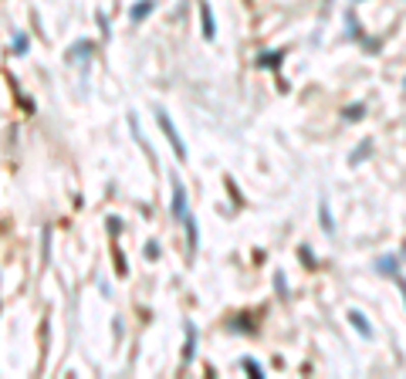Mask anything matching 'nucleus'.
I'll list each match as a JSON object with an SVG mask.
<instances>
[{
  "label": "nucleus",
  "instance_id": "nucleus-1",
  "mask_svg": "<svg viewBox=\"0 0 406 379\" xmlns=\"http://www.w3.org/2000/svg\"><path fill=\"white\" fill-rule=\"evenodd\" d=\"M173 217L183 220V227H186V237H190V247L200 244V234H197V220L190 213V203H186V186L180 180L173 183Z\"/></svg>",
  "mask_w": 406,
  "mask_h": 379
},
{
  "label": "nucleus",
  "instance_id": "nucleus-2",
  "mask_svg": "<svg viewBox=\"0 0 406 379\" xmlns=\"http://www.w3.org/2000/svg\"><path fill=\"white\" fill-rule=\"evenodd\" d=\"M156 122H159V129H163V132H166V139H170V146H173V149H176V156H180V159H186V142H183V136L176 132V125H173V119H170V115H166V112H163V109H159V112H156Z\"/></svg>",
  "mask_w": 406,
  "mask_h": 379
},
{
  "label": "nucleus",
  "instance_id": "nucleus-3",
  "mask_svg": "<svg viewBox=\"0 0 406 379\" xmlns=\"http://www.w3.org/2000/svg\"><path fill=\"white\" fill-rule=\"evenodd\" d=\"M200 20H203V38L213 41V38H217V28H213V14H210L207 0H200Z\"/></svg>",
  "mask_w": 406,
  "mask_h": 379
},
{
  "label": "nucleus",
  "instance_id": "nucleus-4",
  "mask_svg": "<svg viewBox=\"0 0 406 379\" xmlns=\"http://www.w3.org/2000/svg\"><path fill=\"white\" fill-rule=\"evenodd\" d=\"M349 322H352V329L359 332V335H366V339H372V325H369V318L359 312V308H352L349 312Z\"/></svg>",
  "mask_w": 406,
  "mask_h": 379
},
{
  "label": "nucleus",
  "instance_id": "nucleus-5",
  "mask_svg": "<svg viewBox=\"0 0 406 379\" xmlns=\"http://www.w3.org/2000/svg\"><path fill=\"white\" fill-rule=\"evenodd\" d=\"M92 58V41H78L71 51H68V61H88Z\"/></svg>",
  "mask_w": 406,
  "mask_h": 379
},
{
  "label": "nucleus",
  "instance_id": "nucleus-6",
  "mask_svg": "<svg viewBox=\"0 0 406 379\" xmlns=\"http://www.w3.org/2000/svg\"><path fill=\"white\" fill-rule=\"evenodd\" d=\"M152 10H156V0H139V4H136V7H132V10H129V17H132V20H136V24H139V20H142V17H149Z\"/></svg>",
  "mask_w": 406,
  "mask_h": 379
},
{
  "label": "nucleus",
  "instance_id": "nucleus-7",
  "mask_svg": "<svg viewBox=\"0 0 406 379\" xmlns=\"http://www.w3.org/2000/svg\"><path fill=\"white\" fill-rule=\"evenodd\" d=\"M376 267H379V275H396L399 261H396V257H379V261H376Z\"/></svg>",
  "mask_w": 406,
  "mask_h": 379
},
{
  "label": "nucleus",
  "instance_id": "nucleus-8",
  "mask_svg": "<svg viewBox=\"0 0 406 379\" xmlns=\"http://www.w3.org/2000/svg\"><path fill=\"white\" fill-rule=\"evenodd\" d=\"M318 213H321V227H325V230H329V234H332V230H335V224H332V213H329V203H325V200H321Z\"/></svg>",
  "mask_w": 406,
  "mask_h": 379
},
{
  "label": "nucleus",
  "instance_id": "nucleus-9",
  "mask_svg": "<svg viewBox=\"0 0 406 379\" xmlns=\"http://www.w3.org/2000/svg\"><path fill=\"white\" fill-rule=\"evenodd\" d=\"M183 359H193V325H186V352H183Z\"/></svg>",
  "mask_w": 406,
  "mask_h": 379
},
{
  "label": "nucleus",
  "instance_id": "nucleus-10",
  "mask_svg": "<svg viewBox=\"0 0 406 379\" xmlns=\"http://www.w3.org/2000/svg\"><path fill=\"white\" fill-rule=\"evenodd\" d=\"M28 51V34H17L14 38V55H24Z\"/></svg>",
  "mask_w": 406,
  "mask_h": 379
},
{
  "label": "nucleus",
  "instance_id": "nucleus-11",
  "mask_svg": "<svg viewBox=\"0 0 406 379\" xmlns=\"http://www.w3.org/2000/svg\"><path fill=\"white\" fill-rule=\"evenodd\" d=\"M244 369L251 372V376H264V369H261V366H257L254 359H244Z\"/></svg>",
  "mask_w": 406,
  "mask_h": 379
},
{
  "label": "nucleus",
  "instance_id": "nucleus-12",
  "mask_svg": "<svg viewBox=\"0 0 406 379\" xmlns=\"http://www.w3.org/2000/svg\"><path fill=\"white\" fill-rule=\"evenodd\" d=\"M362 112H366V109H362V105H356V109H349V112H345V119H362Z\"/></svg>",
  "mask_w": 406,
  "mask_h": 379
},
{
  "label": "nucleus",
  "instance_id": "nucleus-13",
  "mask_svg": "<svg viewBox=\"0 0 406 379\" xmlns=\"http://www.w3.org/2000/svg\"><path fill=\"white\" fill-rule=\"evenodd\" d=\"M298 254H302V261H308V264H315V254H308V247H302Z\"/></svg>",
  "mask_w": 406,
  "mask_h": 379
},
{
  "label": "nucleus",
  "instance_id": "nucleus-14",
  "mask_svg": "<svg viewBox=\"0 0 406 379\" xmlns=\"http://www.w3.org/2000/svg\"><path fill=\"white\" fill-rule=\"evenodd\" d=\"M393 278L399 281V291H403V302H406V278H399V275H393Z\"/></svg>",
  "mask_w": 406,
  "mask_h": 379
}]
</instances>
